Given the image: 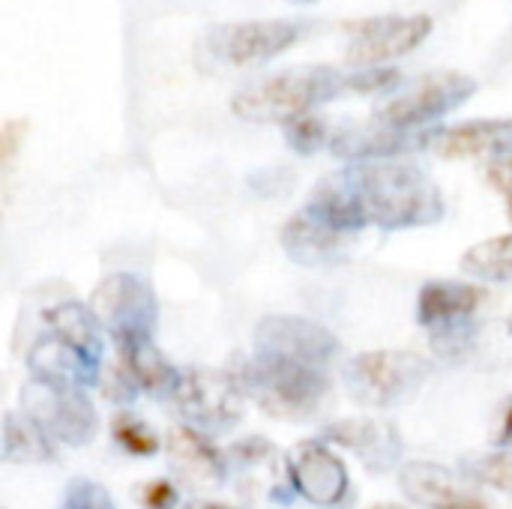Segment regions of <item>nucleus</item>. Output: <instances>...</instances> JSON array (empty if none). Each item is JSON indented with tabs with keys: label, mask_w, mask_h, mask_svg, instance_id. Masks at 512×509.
I'll list each match as a JSON object with an SVG mask.
<instances>
[{
	"label": "nucleus",
	"mask_w": 512,
	"mask_h": 509,
	"mask_svg": "<svg viewBox=\"0 0 512 509\" xmlns=\"http://www.w3.org/2000/svg\"><path fill=\"white\" fill-rule=\"evenodd\" d=\"M330 141H333V132L327 129L324 117H318V114H303V117L285 123V144L300 156H312L321 147H330Z\"/></svg>",
	"instance_id": "cd10ccee"
},
{
	"label": "nucleus",
	"mask_w": 512,
	"mask_h": 509,
	"mask_svg": "<svg viewBox=\"0 0 512 509\" xmlns=\"http://www.w3.org/2000/svg\"><path fill=\"white\" fill-rule=\"evenodd\" d=\"M225 372L243 396L279 420H309L330 393V372L279 357L234 354Z\"/></svg>",
	"instance_id": "f03ea898"
},
{
	"label": "nucleus",
	"mask_w": 512,
	"mask_h": 509,
	"mask_svg": "<svg viewBox=\"0 0 512 509\" xmlns=\"http://www.w3.org/2000/svg\"><path fill=\"white\" fill-rule=\"evenodd\" d=\"M477 90H480L477 78L465 72H456V69L426 72L402 84L399 93L381 102L372 120L390 129H429L435 120L462 108Z\"/></svg>",
	"instance_id": "20e7f679"
},
{
	"label": "nucleus",
	"mask_w": 512,
	"mask_h": 509,
	"mask_svg": "<svg viewBox=\"0 0 512 509\" xmlns=\"http://www.w3.org/2000/svg\"><path fill=\"white\" fill-rule=\"evenodd\" d=\"M348 243H351L348 234H339V231L321 225L306 210L294 213L288 219V225L282 228V246H285L288 258L303 267H330V264L342 261V255L348 252Z\"/></svg>",
	"instance_id": "f3484780"
},
{
	"label": "nucleus",
	"mask_w": 512,
	"mask_h": 509,
	"mask_svg": "<svg viewBox=\"0 0 512 509\" xmlns=\"http://www.w3.org/2000/svg\"><path fill=\"white\" fill-rule=\"evenodd\" d=\"M303 27L288 18H252V21H231L219 24L204 36V51H210L213 60L243 69V66H261L288 48L297 45Z\"/></svg>",
	"instance_id": "6e6552de"
},
{
	"label": "nucleus",
	"mask_w": 512,
	"mask_h": 509,
	"mask_svg": "<svg viewBox=\"0 0 512 509\" xmlns=\"http://www.w3.org/2000/svg\"><path fill=\"white\" fill-rule=\"evenodd\" d=\"M324 438L354 450L372 471H390L402 456L399 438L393 435L390 426H384L378 420H360V417L339 420L324 429Z\"/></svg>",
	"instance_id": "6ab92c4d"
},
{
	"label": "nucleus",
	"mask_w": 512,
	"mask_h": 509,
	"mask_svg": "<svg viewBox=\"0 0 512 509\" xmlns=\"http://www.w3.org/2000/svg\"><path fill=\"white\" fill-rule=\"evenodd\" d=\"M453 509H486L483 501H477V504H465V507H453Z\"/></svg>",
	"instance_id": "4c0bfd02"
},
{
	"label": "nucleus",
	"mask_w": 512,
	"mask_h": 509,
	"mask_svg": "<svg viewBox=\"0 0 512 509\" xmlns=\"http://www.w3.org/2000/svg\"><path fill=\"white\" fill-rule=\"evenodd\" d=\"M135 498L144 509H174L180 501L177 486L171 480H150V483L138 486Z\"/></svg>",
	"instance_id": "2f4dec72"
},
{
	"label": "nucleus",
	"mask_w": 512,
	"mask_h": 509,
	"mask_svg": "<svg viewBox=\"0 0 512 509\" xmlns=\"http://www.w3.org/2000/svg\"><path fill=\"white\" fill-rule=\"evenodd\" d=\"M252 345L258 357H279V360H291V363H303V366H315L330 372V366L339 357V342L336 336L300 315H270L264 321H258Z\"/></svg>",
	"instance_id": "9b49d317"
},
{
	"label": "nucleus",
	"mask_w": 512,
	"mask_h": 509,
	"mask_svg": "<svg viewBox=\"0 0 512 509\" xmlns=\"http://www.w3.org/2000/svg\"><path fill=\"white\" fill-rule=\"evenodd\" d=\"M429 372L432 366L414 351H366L342 369V381L357 405L393 408L408 402Z\"/></svg>",
	"instance_id": "39448f33"
},
{
	"label": "nucleus",
	"mask_w": 512,
	"mask_h": 509,
	"mask_svg": "<svg viewBox=\"0 0 512 509\" xmlns=\"http://www.w3.org/2000/svg\"><path fill=\"white\" fill-rule=\"evenodd\" d=\"M111 438L120 450H126L129 456H156L162 441L159 435L132 411H117L111 420Z\"/></svg>",
	"instance_id": "a878e982"
},
{
	"label": "nucleus",
	"mask_w": 512,
	"mask_h": 509,
	"mask_svg": "<svg viewBox=\"0 0 512 509\" xmlns=\"http://www.w3.org/2000/svg\"><path fill=\"white\" fill-rule=\"evenodd\" d=\"M183 509H237V507H231V504H216V501H192V504H186Z\"/></svg>",
	"instance_id": "e433bc0d"
},
{
	"label": "nucleus",
	"mask_w": 512,
	"mask_h": 509,
	"mask_svg": "<svg viewBox=\"0 0 512 509\" xmlns=\"http://www.w3.org/2000/svg\"><path fill=\"white\" fill-rule=\"evenodd\" d=\"M507 204H510V216H512V198H510V201H507Z\"/></svg>",
	"instance_id": "a19ab883"
},
{
	"label": "nucleus",
	"mask_w": 512,
	"mask_h": 509,
	"mask_svg": "<svg viewBox=\"0 0 512 509\" xmlns=\"http://www.w3.org/2000/svg\"><path fill=\"white\" fill-rule=\"evenodd\" d=\"M462 270L483 282H512V234L471 246L462 255Z\"/></svg>",
	"instance_id": "393cba45"
},
{
	"label": "nucleus",
	"mask_w": 512,
	"mask_h": 509,
	"mask_svg": "<svg viewBox=\"0 0 512 509\" xmlns=\"http://www.w3.org/2000/svg\"><path fill=\"white\" fill-rule=\"evenodd\" d=\"M90 312L117 345L153 339L159 318V306L150 285L135 273H114L102 279L90 297Z\"/></svg>",
	"instance_id": "423d86ee"
},
{
	"label": "nucleus",
	"mask_w": 512,
	"mask_h": 509,
	"mask_svg": "<svg viewBox=\"0 0 512 509\" xmlns=\"http://www.w3.org/2000/svg\"><path fill=\"white\" fill-rule=\"evenodd\" d=\"M348 93V72L336 66H294L240 87L231 111L249 123H291L312 108Z\"/></svg>",
	"instance_id": "7ed1b4c3"
},
{
	"label": "nucleus",
	"mask_w": 512,
	"mask_h": 509,
	"mask_svg": "<svg viewBox=\"0 0 512 509\" xmlns=\"http://www.w3.org/2000/svg\"><path fill=\"white\" fill-rule=\"evenodd\" d=\"M45 324H48L51 336H57L60 342L75 348L90 363L102 366V324L96 321L90 306L60 303L45 312Z\"/></svg>",
	"instance_id": "4be33fe9"
},
{
	"label": "nucleus",
	"mask_w": 512,
	"mask_h": 509,
	"mask_svg": "<svg viewBox=\"0 0 512 509\" xmlns=\"http://www.w3.org/2000/svg\"><path fill=\"white\" fill-rule=\"evenodd\" d=\"M3 462L9 465L54 462V441L27 414L9 411L3 417Z\"/></svg>",
	"instance_id": "b1692460"
},
{
	"label": "nucleus",
	"mask_w": 512,
	"mask_h": 509,
	"mask_svg": "<svg viewBox=\"0 0 512 509\" xmlns=\"http://www.w3.org/2000/svg\"><path fill=\"white\" fill-rule=\"evenodd\" d=\"M168 462L177 480H183L192 489H213L222 486L228 462L222 450L198 429L192 426H177L168 435Z\"/></svg>",
	"instance_id": "4468645a"
},
{
	"label": "nucleus",
	"mask_w": 512,
	"mask_h": 509,
	"mask_svg": "<svg viewBox=\"0 0 512 509\" xmlns=\"http://www.w3.org/2000/svg\"><path fill=\"white\" fill-rule=\"evenodd\" d=\"M489 180L495 189H501L507 195V201L512 198V153L501 156V159H492L489 165Z\"/></svg>",
	"instance_id": "f704fd0d"
},
{
	"label": "nucleus",
	"mask_w": 512,
	"mask_h": 509,
	"mask_svg": "<svg viewBox=\"0 0 512 509\" xmlns=\"http://www.w3.org/2000/svg\"><path fill=\"white\" fill-rule=\"evenodd\" d=\"M375 509H402V507H396V504H381V507H375Z\"/></svg>",
	"instance_id": "ea45409f"
},
{
	"label": "nucleus",
	"mask_w": 512,
	"mask_h": 509,
	"mask_svg": "<svg viewBox=\"0 0 512 509\" xmlns=\"http://www.w3.org/2000/svg\"><path fill=\"white\" fill-rule=\"evenodd\" d=\"M354 192L366 225L384 231L435 225L444 216V198L435 180L408 159L354 162L339 171Z\"/></svg>",
	"instance_id": "f257e3e1"
},
{
	"label": "nucleus",
	"mask_w": 512,
	"mask_h": 509,
	"mask_svg": "<svg viewBox=\"0 0 512 509\" xmlns=\"http://www.w3.org/2000/svg\"><path fill=\"white\" fill-rule=\"evenodd\" d=\"M27 372L33 381L51 387H93L102 381V366L81 357L75 348L60 342L57 336H42L27 351Z\"/></svg>",
	"instance_id": "dca6fc26"
},
{
	"label": "nucleus",
	"mask_w": 512,
	"mask_h": 509,
	"mask_svg": "<svg viewBox=\"0 0 512 509\" xmlns=\"http://www.w3.org/2000/svg\"><path fill=\"white\" fill-rule=\"evenodd\" d=\"M291 3H300V6H309V3H318V0H291Z\"/></svg>",
	"instance_id": "58836bf2"
},
{
	"label": "nucleus",
	"mask_w": 512,
	"mask_h": 509,
	"mask_svg": "<svg viewBox=\"0 0 512 509\" xmlns=\"http://www.w3.org/2000/svg\"><path fill=\"white\" fill-rule=\"evenodd\" d=\"M483 303V288L468 282H426L417 300V321L429 330L471 318Z\"/></svg>",
	"instance_id": "aec40b11"
},
{
	"label": "nucleus",
	"mask_w": 512,
	"mask_h": 509,
	"mask_svg": "<svg viewBox=\"0 0 512 509\" xmlns=\"http://www.w3.org/2000/svg\"><path fill=\"white\" fill-rule=\"evenodd\" d=\"M432 153L444 159H501L512 153V117H486L438 129Z\"/></svg>",
	"instance_id": "2eb2a0df"
},
{
	"label": "nucleus",
	"mask_w": 512,
	"mask_h": 509,
	"mask_svg": "<svg viewBox=\"0 0 512 509\" xmlns=\"http://www.w3.org/2000/svg\"><path fill=\"white\" fill-rule=\"evenodd\" d=\"M288 486L312 507L336 509L348 495V468L324 441H303L288 456Z\"/></svg>",
	"instance_id": "f8f14e48"
},
{
	"label": "nucleus",
	"mask_w": 512,
	"mask_h": 509,
	"mask_svg": "<svg viewBox=\"0 0 512 509\" xmlns=\"http://www.w3.org/2000/svg\"><path fill=\"white\" fill-rule=\"evenodd\" d=\"M402 72L396 66H372L348 72V93H387L399 87Z\"/></svg>",
	"instance_id": "7c9ffc66"
},
{
	"label": "nucleus",
	"mask_w": 512,
	"mask_h": 509,
	"mask_svg": "<svg viewBox=\"0 0 512 509\" xmlns=\"http://www.w3.org/2000/svg\"><path fill=\"white\" fill-rule=\"evenodd\" d=\"M474 336H477V327H474L471 318H465V321H453V324L435 327L429 342H432V351L441 360H462L471 351Z\"/></svg>",
	"instance_id": "c85d7f7f"
},
{
	"label": "nucleus",
	"mask_w": 512,
	"mask_h": 509,
	"mask_svg": "<svg viewBox=\"0 0 512 509\" xmlns=\"http://www.w3.org/2000/svg\"><path fill=\"white\" fill-rule=\"evenodd\" d=\"M267 453H273V447H270L267 441H261V438H249V441L234 444L228 456H231V459H237V462H261Z\"/></svg>",
	"instance_id": "72a5a7b5"
},
{
	"label": "nucleus",
	"mask_w": 512,
	"mask_h": 509,
	"mask_svg": "<svg viewBox=\"0 0 512 509\" xmlns=\"http://www.w3.org/2000/svg\"><path fill=\"white\" fill-rule=\"evenodd\" d=\"M57 509H117L108 489L93 480H72Z\"/></svg>",
	"instance_id": "c756f323"
},
{
	"label": "nucleus",
	"mask_w": 512,
	"mask_h": 509,
	"mask_svg": "<svg viewBox=\"0 0 512 509\" xmlns=\"http://www.w3.org/2000/svg\"><path fill=\"white\" fill-rule=\"evenodd\" d=\"M435 30L432 15L414 12V15H375L357 24V30L348 39V63L354 69H372V66H390L393 60L411 54L420 48Z\"/></svg>",
	"instance_id": "9d476101"
},
{
	"label": "nucleus",
	"mask_w": 512,
	"mask_h": 509,
	"mask_svg": "<svg viewBox=\"0 0 512 509\" xmlns=\"http://www.w3.org/2000/svg\"><path fill=\"white\" fill-rule=\"evenodd\" d=\"M465 474L477 486H489L504 495H512V450H495V453L468 459Z\"/></svg>",
	"instance_id": "bb28decb"
},
{
	"label": "nucleus",
	"mask_w": 512,
	"mask_h": 509,
	"mask_svg": "<svg viewBox=\"0 0 512 509\" xmlns=\"http://www.w3.org/2000/svg\"><path fill=\"white\" fill-rule=\"evenodd\" d=\"M438 129H390L375 120L366 126H348L333 132L330 150L345 162H381L402 159L414 150H432V138Z\"/></svg>",
	"instance_id": "ddd939ff"
},
{
	"label": "nucleus",
	"mask_w": 512,
	"mask_h": 509,
	"mask_svg": "<svg viewBox=\"0 0 512 509\" xmlns=\"http://www.w3.org/2000/svg\"><path fill=\"white\" fill-rule=\"evenodd\" d=\"M399 489L408 501L429 509H453L477 504L480 498L456 480L453 471L432 462H408L399 468Z\"/></svg>",
	"instance_id": "a211bd4d"
},
{
	"label": "nucleus",
	"mask_w": 512,
	"mask_h": 509,
	"mask_svg": "<svg viewBox=\"0 0 512 509\" xmlns=\"http://www.w3.org/2000/svg\"><path fill=\"white\" fill-rule=\"evenodd\" d=\"M492 441H495L498 450H512V399L501 408V420H498V426H495Z\"/></svg>",
	"instance_id": "c9c22d12"
},
{
	"label": "nucleus",
	"mask_w": 512,
	"mask_h": 509,
	"mask_svg": "<svg viewBox=\"0 0 512 509\" xmlns=\"http://www.w3.org/2000/svg\"><path fill=\"white\" fill-rule=\"evenodd\" d=\"M102 384H105V396L120 402V405H129L141 390L135 384V378L129 375V369L117 360V366L111 372H102Z\"/></svg>",
	"instance_id": "473e14b6"
},
{
	"label": "nucleus",
	"mask_w": 512,
	"mask_h": 509,
	"mask_svg": "<svg viewBox=\"0 0 512 509\" xmlns=\"http://www.w3.org/2000/svg\"><path fill=\"white\" fill-rule=\"evenodd\" d=\"M117 360L129 369V375L135 378L138 390L150 393V396H168L177 387L180 372L168 363V357L153 345V339H141V342H129V345H117Z\"/></svg>",
	"instance_id": "5701e85b"
},
{
	"label": "nucleus",
	"mask_w": 512,
	"mask_h": 509,
	"mask_svg": "<svg viewBox=\"0 0 512 509\" xmlns=\"http://www.w3.org/2000/svg\"><path fill=\"white\" fill-rule=\"evenodd\" d=\"M510 333H512V318H510Z\"/></svg>",
	"instance_id": "79ce46f5"
},
{
	"label": "nucleus",
	"mask_w": 512,
	"mask_h": 509,
	"mask_svg": "<svg viewBox=\"0 0 512 509\" xmlns=\"http://www.w3.org/2000/svg\"><path fill=\"white\" fill-rule=\"evenodd\" d=\"M303 210L312 219H318L321 225H327L339 234H348V237H354L357 231L366 228V216H363V210H360V204H357V198L348 189L342 174L324 177L315 186V192L309 195Z\"/></svg>",
	"instance_id": "412c9836"
},
{
	"label": "nucleus",
	"mask_w": 512,
	"mask_h": 509,
	"mask_svg": "<svg viewBox=\"0 0 512 509\" xmlns=\"http://www.w3.org/2000/svg\"><path fill=\"white\" fill-rule=\"evenodd\" d=\"M21 408L54 444L84 447L99 429L93 402L78 387H51L30 378L21 390Z\"/></svg>",
	"instance_id": "0eeeda50"
},
{
	"label": "nucleus",
	"mask_w": 512,
	"mask_h": 509,
	"mask_svg": "<svg viewBox=\"0 0 512 509\" xmlns=\"http://www.w3.org/2000/svg\"><path fill=\"white\" fill-rule=\"evenodd\" d=\"M171 402L183 414V420L204 435L228 432L243 417V393L228 378V372L183 369Z\"/></svg>",
	"instance_id": "1a4fd4ad"
}]
</instances>
